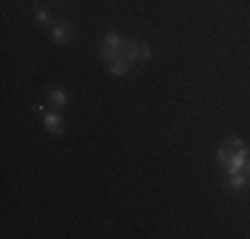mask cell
<instances>
[{
  "label": "cell",
  "instance_id": "cell-1",
  "mask_svg": "<svg viewBox=\"0 0 250 239\" xmlns=\"http://www.w3.org/2000/svg\"><path fill=\"white\" fill-rule=\"evenodd\" d=\"M152 56V48L141 40H125L123 43V59L128 61H146Z\"/></svg>",
  "mask_w": 250,
  "mask_h": 239
},
{
  "label": "cell",
  "instance_id": "cell-2",
  "mask_svg": "<svg viewBox=\"0 0 250 239\" xmlns=\"http://www.w3.org/2000/svg\"><path fill=\"white\" fill-rule=\"evenodd\" d=\"M240 146H242V141H240V139H229V141H224L221 146H218V152H216L218 162H221L224 167H229L231 157H234V152H237Z\"/></svg>",
  "mask_w": 250,
  "mask_h": 239
},
{
  "label": "cell",
  "instance_id": "cell-3",
  "mask_svg": "<svg viewBox=\"0 0 250 239\" xmlns=\"http://www.w3.org/2000/svg\"><path fill=\"white\" fill-rule=\"evenodd\" d=\"M51 35H53V40H56V43H69V40H72V35H75V27L69 21H56L53 24V29H51Z\"/></svg>",
  "mask_w": 250,
  "mask_h": 239
},
{
  "label": "cell",
  "instance_id": "cell-4",
  "mask_svg": "<svg viewBox=\"0 0 250 239\" xmlns=\"http://www.w3.org/2000/svg\"><path fill=\"white\" fill-rule=\"evenodd\" d=\"M43 125H45V130H48V133H53V136H62V133H64V120L59 117L56 112H51V115H45Z\"/></svg>",
  "mask_w": 250,
  "mask_h": 239
},
{
  "label": "cell",
  "instance_id": "cell-5",
  "mask_svg": "<svg viewBox=\"0 0 250 239\" xmlns=\"http://www.w3.org/2000/svg\"><path fill=\"white\" fill-rule=\"evenodd\" d=\"M245 162H248V149H245V143H242V146L234 152V157H231V162H229V167H226V170H229V173L245 170Z\"/></svg>",
  "mask_w": 250,
  "mask_h": 239
},
{
  "label": "cell",
  "instance_id": "cell-6",
  "mask_svg": "<svg viewBox=\"0 0 250 239\" xmlns=\"http://www.w3.org/2000/svg\"><path fill=\"white\" fill-rule=\"evenodd\" d=\"M106 69H109V75L123 77V75H128V72H130V61L120 56V59H115V61H109V64H106Z\"/></svg>",
  "mask_w": 250,
  "mask_h": 239
},
{
  "label": "cell",
  "instance_id": "cell-7",
  "mask_svg": "<svg viewBox=\"0 0 250 239\" xmlns=\"http://www.w3.org/2000/svg\"><path fill=\"white\" fill-rule=\"evenodd\" d=\"M99 56H101V61H115V59H120V56H123V48H109V45H101Z\"/></svg>",
  "mask_w": 250,
  "mask_h": 239
},
{
  "label": "cell",
  "instance_id": "cell-8",
  "mask_svg": "<svg viewBox=\"0 0 250 239\" xmlns=\"http://www.w3.org/2000/svg\"><path fill=\"white\" fill-rule=\"evenodd\" d=\"M245 183H248V173H245V170L229 173V186H231V189H242Z\"/></svg>",
  "mask_w": 250,
  "mask_h": 239
},
{
  "label": "cell",
  "instance_id": "cell-9",
  "mask_svg": "<svg viewBox=\"0 0 250 239\" xmlns=\"http://www.w3.org/2000/svg\"><path fill=\"white\" fill-rule=\"evenodd\" d=\"M123 35L120 32H115V29H109V32L104 35V45H109V48H123Z\"/></svg>",
  "mask_w": 250,
  "mask_h": 239
},
{
  "label": "cell",
  "instance_id": "cell-10",
  "mask_svg": "<svg viewBox=\"0 0 250 239\" xmlns=\"http://www.w3.org/2000/svg\"><path fill=\"white\" fill-rule=\"evenodd\" d=\"M48 101L53 106H64V104H67V93H64L62 88H53V91L48 93Z\"/></svg>",
  "mask_w": 250,
  "mask_h": 239
},
{
  "label": "cell",
  "instance_id": "cell-11",
  "mask_svg": "<svg viewBox=\"0 0 250 239\" xmlns=\"http://www.w3.org/2000/svg\"><path fill=\"white\" fill-rule=\"evenodd\" d=\"M35 19H38V24H51V16H48V11H43V8H40L38 14H35Z\"/></svg>",
  "mask_w": 250,
  "mask_h": 239
},
{
  "label": "cell",
  "instance_id": "cell-12",
  "mask_svg": "<svg viewBox=\"0 0 250 239\" xmlns=\"http://www.w3.org/2000/svg\"><path fill=\"white\" fill-rule=\"evenodd\" d=\"M245 173H248V178H250V159L245 162Z\"/></svg>",
  "mask_w": 250,
  "mask_h": 239
}]
</instances>
